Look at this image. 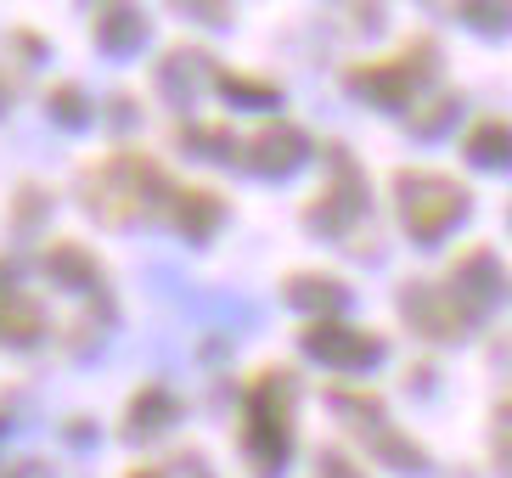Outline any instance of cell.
<instances>
[{"label": "cell", "instance_id": "cell-9", "mask_svg": "<svg viewBox=\"0 0 512 478\" xmlns=\"http://www.w3.org/2000/svg\"><path fill=\"white\" fill-rule=\"evenodd\" d=\"M175 417V405H169V394H141L136 400V411H130V428H158V422H169Z\"/></svg>", "mask_w": 512, "mask_h": 478}, {"label": "cell", "instance_id": "cell-10", "mask_svg": "<svg viewBox=\"0 0 512 478\" xmlns=\"http://www.w3.org/2000/svg\"><path fill=\"white\" fill-rule=\"evenodd\" d=\"M141 34V17L136 12H107L102 17V40L113 45V51H130V40Z\"/></svg>", "mask_w": 512, "mask_h": 478}, {"label": "cell", "instance_id": "cell-15", "mask_svg": "<svg viewBox=\"0 0 512 478\" xmlns=\"http://www.w3.org/2000/svg\"><path fill=\"white\" fill-rule=\"evenodd\" d=\"M51 107H57L62 119H79V113H85V102H79V96H68V90H57V96H51Z\"/></svg>", "mask_w": 512, "mask_h": 478}, {"label": "cell", "instance_id": "cell-4", "mask_svg": "<svg viewBox=\"0 0 512 478\" xmlns=\"http://www.w3.org/2000/svg\"><path fill=\"white\" fill-rule=\"evenodd\" d=\"M304 344L316 349V355H327L332 366H366V360L377 355V338H366V332H349L338 327V321H327V327H310V338Z\"/></svg>", "mask_w": 512, "mask_h": 478}, {"label": "cell", "instance_id": "cell-7", "mask_svg": "<svg viewBox=\"0 0 512 478\" xmlns=\"http://www.w3.org/2000/svg\"><path fill=\"white\" fill-rule=\"evenodd\" d=\"M34 332H40V304L23 299L17 287L0 282V338H12V344H29Z\"/></svg>", "mask_w": 512, "mask_h": 478}, {"label": "cell", "instance_id": "cell-2", "mask_svg": "<svg viewBox=\"0 0 512 478\" xmlns=\"http://www.w3.org/2000/svg\"><path fill=\"white\" fill-rule=\"evenodd\" d=\"M248 450L265 473L287 456V377H265L248 394Z\"/></svg>", "mask_w": 512, "mask_h": 478}, {"label": "cell", "instance_id": "cell-17", "mask_svg": "<svg viewBox=\"0 0 512 478\" xmlns=\"http://www.w3.org/2000/svg\"><path fill=\"white\" fill-rule=\"evenodd\" d=\"M6 478H51V473H46V462H23V467H12Z\"/></svg>", "mask_w": 512, "mask_h": 478}, {"label": "cell", "instance_id": "cell-6", "mask_svg": "<svg viewBox=\"0 0 512 478\" xmlns=\"http://www.w3.org/2000/svg\"><path fill=\"white\" fill-rule=\"evenodd\" d=\"M242 158H248L254 169H293L304 158V135L299 130H265Z\"/></svg>", "mask_w": 512, "mask_h": 478}, {"label": "cell", "instance_id": "cell-3", "mask_svg": "<svg viewBox=\"0 0 512 478\" xmlns=\"http://www.w3.org/2000/svg\"><path fill=\"white\" fill-rule=\"evenodd\" d=\"M400 209H406V225L417 237H439L467 209V197L445 175H406L400 180Z\"/></svg>", "mask_w": 512, "mask_h": 478}, {"label": "cell", "instance_id": "cell-12", "mask_svg": "<svg viewBox=\"0 0 512 478\" xmlns=\"http://www.w3.org/2000/svg\"><path fill=\"white\" fill-rule=\"evenodd\" d=\"M175 203H181V220H186V231H209V220L220 214V209H214V197H203V192H181Z\"/></svg>", "mask_w": 512, "mask_h": 478}, {"label": "cell", "instance_id": "cell-14", "mask_svg": "<svg viewBox=\"0 0 512 478\" xmlns=\"http://www.w3.org/2000/svg\"><path fill=\"white\" fill-rule=\"evenodd\" d=\"M496 439H501V462L512 467V400H507V411H501V422H496Z\"/></svg>", "mask_w": 512, "mask_h": 478}, {"label": "cell", "instance_id": "cell-8", "mask_svg": "<svg viewBox=\"0 0 512 478\" xmlns=\"http://www.w3.org/2000/svg\"><path fill=\"white\" fill-rule=\"evenodd\" d=\"M467 158H473V164H512V130L479 124V130L467 135Z\"/></svg>", "mask_w": 512, "mask_h": 478}, {"label": "cell", "instance_id": "cell-18", "mask_svg": "<svg viewBox=\"0 0 512 478\" xmlns=\"http://www.w3.org/2000/svg\"><path fill=\"white\" fill-rule=\"evenodd\" d=\"M141 478H152V473H141Z\"/></svg>", "mask_w": 512, "mask_h": 478}, {"label": "cell", "instance_id": "cell-5", "mask_svg": "<svg viewBox=\"0 0 512 478\" xmlns=\"http://www.w3.org/2000/svg\"><path fill=\"white\" fill-rule=\"evenodd\" d=\"M428 62H434L428 51H422V57L411 51V57L400 62V68H361V74H355V85H372L366 96H377V102H400L406 90H417V74L428 68Z\"/></svg>", "mask_w": 512, "mask_h": 478}, {"label": "cell", "instance_id": "cell-16", "mask_svg": "<svg viewBox=\"0 0 512 478\" xmlns=\"http://www.w3.org/2000/svg\"><path fill=\"white\" fill-rule=\"evenodd\" d=\"M321 478H361V473H355L349 462H338V456H332V462H321Z\"/></svg>", "mask_w": 512, "mask_h": 478}, {"label": "cell", "instance_id": "cell-11", "mask_svg": "<svg viewBox=\"0 0 512 478\" xmlns=\"http://www.w3.org/2000/svg\"><path fill=\"white\" fill-rule=\"evenodd\" d=\"M51 276H62V282H91V254H79V248H51Z\"/></svg>", "mask_w": 512, "mask_h": 478}, {"label": "cell", "instance_id": "cell-13", "mask_svg": "<svg viewBox=\"0 0 512 478\" xmlns=\"http://www.w3.org/2000/svg\"><path fill=\"white\" fill-rule=\"evenodd\" d=\"M226 96L231 102H271V85H254V79H226Z\"/></svg>", "mask_w": 512, "mask_h": 478}, {"label": "cell", "instance_id": "cell-1", "mask_svg": "<svg viewBox=\"0 0 512 478\" xmlns=\"http://www.w3.org/2000/svg\"><path fill=\"white\" fill-rule=\"evenodd\" d=\"M158 192H164V175H158L147 158H113V164L91 180V209L102 214V220L124 225V220H136Z\"/></svg>", "mask_w": 512, "mask_h": 478}]
</instances>
